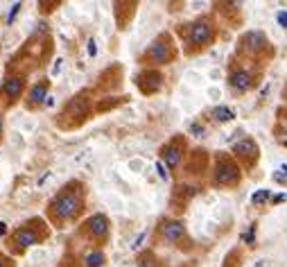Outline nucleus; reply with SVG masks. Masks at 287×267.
<instances>
[{
    "instance_id": "obj_6",
    "label": "nucleus",
    "mask_w": 287,
    "mask_h": 267,
    "mask_svg": "<svg viewBox=\"0 0 287 267\" xmlns=\"http://www.w3.org/2000/svg\"><path fill=\"white\" fill-rule=\"evenodd\" d=\"M233 111L229 109V107H217L215 111H213V118H215L217 123H229V120H233Z\"/></svg>"
},
{
    "instance_id": "obj_14",
    "label": "nucleus",
    "mask_w": 287,
    "mask_h": 267,
    "mask_svg": "<svg viewBox=\"0 0 287 267\" xmlns=\"http://www.w3.org/2000/svg\"><path fill=\"white\" fill-rule=\"evenodd\" d=\"M285 134H287V127H285ZM285 143H287V138H285Z\"/></svg>"
},
{
    "instance_id": "obj_9",
    "label": "nucleus",
    "mask_w": 287,
    "mask_h": 267,
    "mask_svg": "<svg viewBox=\"0 0 287 267\" xmlns=\"http://www.w3.org/2000/svg\"><path fill=\"white\" fill-rule=\"evenodd\" d=\"M163 154L170 165H176V163H179V157H181V152L176 150V147H168V152H163Z\"/></svg>"
},
{
    "instance_id": "obj_4",
    "label": "nucleus",
    "mask_w": 287,
    "mask_h": 267,
    "mask_svg": "<svg viewBox=\"0 0 287 267\" xmlns=\"http://www.w3.org/2000/svg\"><path fill=\"white\" fill-rule=\"evenodd\" d=\"M251 84H253V75L247 71H237L231 75V86H233V91L237 93H244L251 89Z\"/></svg>"
},
{
    "instance_id": "obj_12",
    "label": "nucleus",
    "mask_w": 287,
    "mask_h": 267,
    "mask_svg": "<svg viewBox=\"0 0 287 267\" xmlns=\"http://www.w3.org/2000/svg\"><path fill=\"white\" fill-rule=\"evenodd\" d=\"M278 23H281L283 27H287V14H285V12L278 14Z\"/></svg>"
},
{
    "instance_id": "obj_11",
    "label": "nucleus",
    "mask_w": 287,
    "mask_h": 267,
    "mask_svg": "<svg viewBox=\"0 0 287 267\" xmlns=\"http://www.w3.org/2000/svg\"><path fill=\"white\" fill-rule=\"evenodd\" d=\"M102 261H104V258H102V254H93V256H88V265H91V267H98Z\"/></svg>"
},
{
    "instance_id": "obj_8",
    "label": "nucleus",
    "mask_w": 287,
    "mask_h": 267,
    "mask_svg": "<svg viewBox=\"0 0 287 267\" xmlns=\"http://www.w3.org/2000/svg\"><path fill=\"white\" fill-rule=\"evenodd\" d=\"M271 197V193L269 190H258V193H253V197H251V202L255 204V206H260V204H265Z\"/></svg>"
},
{
    "instance_id": "obj_5",
    "label": "nucleus",
    "mask_w": 287,
    "mask_h": 267,
    "mask_svg": "<svg viewBox=\"0 0 287 267\" xmlns=\"http://www.w3.org/2000/svg\"><path fill=\"white\" fill-rule=\"evenodd\" d=\"M183 235V224L179 222H165L163 224V238L168 242H176Z\"/></svg>"
},
{
    "instance_id": "obj_7",
    "label": "nucleus",
    "mask_w": 287,
    "mask_h": 267,
    "mask_svg": "<svg viewBox=\"0 0 287 267\" xmlns=\"http://www.w3.org/2000/svg\"><path fill=\"white\" fill-rule=\"evenodd\" d=\"M91 227H93V231H95L98 235H104V233H106V217H102V215L93 217V220H91Z\"/></svg>"
},
{
    "instance_id": "obj_13",
    "label": "nucleus",
    "mask_w": 287,
    "mask_h": 267,
    "mask_svg": "<svg viewBox=\"0 0 287 267\" xmlns=\"http://www.w3.org/2000/svg\"><path fill=\"white\" fill-rule=\"evenodd\" d=\"M287 199V195H278V197H271V202L274 204H278V202H285Z\"/></svg>"
},
{
    "instance_id": "obj_10",
    "label": "nucleus",
    "mask_w": 287,
    "mask_h": 267,
    "mask_svg": "<svg viewBox=\"0 0 287 267\" xmlns=\"http://www.w3.org/2000/svg\"><path fill=\"white\" fill-rule=\"evenodd\" d=\"M274 179L276 181H285L287 179V165H281V168H278V172L274 175Z\"/></svg>"
},
{
    "instance_id": "obj_2",
    "label": "nucleus",
    "mask_w": 287,
    "mask_h": 267,
    "mask_svg": "<svg viewBox=\"0 0 287 267\" xmlns=\"http://www.w3.org/2000/svg\"><path fill=\"white\" fill-rule=\"evenodd\" d=\"M235 157L242 159V161H247V165H251V163L258 159V145L251 141V138H247V141H240V143L233 147Z\"/></svg>"
},
{
    "instance_id": "obj_3",
    "label": "nucleus",
    "mask_w": 287,
    "mask_h": 267,
    "mask_svg": "<svg viewBox=\"0 0 287 267\" xmlns=\"http://www.w3.org/2000/svg\"><path fill=\"white\" fill-rule=\"evenodd\" d=\"M210 39H213V27H210L206 20H199V23H195V25H192L190 41H192L195 46H206Z\"/></svg>"
},
{
    "instance_id": "obj_1",
    "label": "nucleus",
    "mask_w": 287,
    "mask_h": 267,
    "mask_svg": "<svg viewBox=\"0 0 287 267\" xmlns=\"http://www.w3.org/2000/svg\"><path fill=\"white\" fill-rule=\"evenodd\" d=\"M240 181V170L231 159L222 157L217 161V183H224V186H233V183Z\"/></svg>"
}]
</instances>
